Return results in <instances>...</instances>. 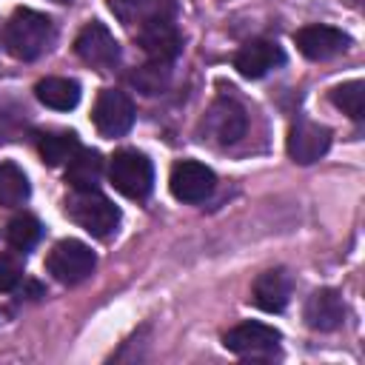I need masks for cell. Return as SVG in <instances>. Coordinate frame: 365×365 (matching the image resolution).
I'll return each instance as SVG.
<instances>
[{
    "mask_svg": "<svg viewBox=\"0 0 365 365\" xmlns=\"http://www.w3.org/2000/svg\"><path fill=\"white\" fill-rule=\"evenodd\" d=\"M3 48L14 60H37L54 40V23L43 11L34 9H14L3 26Z\"/></svg>",
    "mask_w": 365,
    "mask_h": 365,
    "instance_id": "cell-1",
    "label": "cell"
},
{
    "mask_svg": "<svg viewBox=\"0 0 365 365\" xmlns=\"http://www.w3.org/2000/svg\"><path fill=\"white\" fill-rule=\"evenodd\" d=\"M66 214L91 237H108L120 225V208L108 197H103L97 188H88V191L74 188L66 197Z\"/></svg>",
    "mask_w": 365,
    "mask_h": 365,
    "instance_id": "cell-2",
    "label": "cell"
},
{
    "mask_svg": "<svg viewBox=\"0 0 365 365\" xmlns=\"http://www.w3.org/2000/svg\"><path fill=\"white\" fill-rule=\"evenodd\" d=\"M108 180L123 197L145 200L154 188V165L145 154H140L134 148H123L108 163Z\"/></svg>",
    "mask_w": 365,
    "mask_h": 365,
    "instance_id": "cell-3",
    "label": "cell"
},
{
    "mask_svg": "<svg viewBox=\"0 0 365 365\" xmlns=\"http://www.w3.org/2000/svg\"><path fill=\"white\" fill-rule=\"evenodd\" d=\"M94 265H97L94 251L86 242L71 240V237L68 240H60L48 251V257H46V271L57 282H63V285H77V282L88 279L91 271H94Z\"/></svg>",
    "mask_w": 365,
    "mask_h": 365,
    "instance_id": "cell-4",
    "label": "cell"
},
{
    "mask_svg": "<svg viewBox=\"0 0 365 365\" xmlns=\"http://www.w3.org/2000/svg\"><path fill=\"white\" fill-rule=\"evenodd\" d=\"M222 345L242 359H274L279 354V331L262 322H240L225 331Z\"/></svg>",
    "mask_w": 365,
    "mask_h": 365,
    "instance_id": "cell-5",
    "label": "cell"
},
{
    "mask_svg": "<svg viewBox=\"0 0 365 365\" xmlns=\"http://www.w3.org/2000/svg\"><path fill=\"white\" fill-rule=\"evenodd\" d=\"M134 103L117 91V88H103L94 100L91 108V123L103 137H123L134 125Z\"/></svg>",
    "mask_w": 365,
    "mask_h": 365,
    "instance_id": "cell-6",
    "label": "cell"
},
{
    "mask_svg": "<svg viewBox=\"0 0 365 365\" xmlns=\"http://www.w3.org/2000/svg\"><path fill=\"white\" fill-rule=\"evenodd\" d=\"M74 51H77V57L83 63H88L91 68H100V71H108V68H114L120 63V43L97 20L83 26V31L74 40Z\"/></svg>",
    "mask_w": 365,
    "mask_h": 365,
    "instance_id": "cell-7",
    "label": "cell"
},
{
    "mask_svg": "<svg viewBox=\"0 0 365 365\" xmlns=\"http://www.w3.org/2000/svg\"><path fill=\"white\" fill-rule=\"evenodd\" d=\"M214 185H217L214 171L197 160L174 163L171 177H168V188H171L174 200H180V202H202L205 197H211Z\"/></svg>",
    "mask_w": 365,
    "mask_h": 365,
    "instance_id": "cell-8",
    "label": "cell"
},
{
    "mask_svg": "<svg viewBox=\"0 0 365 365\" xmlns=\"http://www.w3.org/2000/svg\"><path fill=\"white\" fill-rule=\"evenodd\" d=\"M288 157L299 165H308V163H317L319 157H325V151L331 148V131L319 123H311V120H297L288 131Z\"/></svg>",
    "mask_w": 365,
    "mask_h": 365,
    "instance_id": "cell-9",
    "label": "cell"
},
{
    "mask_svg": "<svg viewBox=\"0 0 365 365\" xmlns=\"http://www.w3.org/2000/svg\"><path fill=\"white\" fill-rule=\"evenodd\" d=\"M248 128V117H245V108L231 100V97H220L208 114H205V131L211 134L214 143L220 145H231L237 143Z\"/></svg>",
    "mask_w": 365,
    "mask_h": 365,
    "instance_id": "cell-10",
    "label": "cell"
},
{
    "mask_svg": "<svg viewBox=\"0 0 365 365\" xmlns=\"http://www.w3.org/2000/svg\"><path fill=\"white\" fill-rule=\"evenodd\" d=\"M137 46L157 63L165 66L182 51V34L174 20H157L143 29H137Z\"/></svg>",
    "mask_w": 365,
    "mask_h": 365,
    "instance_id": "cell-11",
    "label": "cell"
},
{
    "mask_svg": "<svg viewBox=\"0 0 365 365\" xmlns=\"http://www.w3.org/2000/svg\"><path fill=\"white\" fill-rule=\"evenodd\" d=\"M294 43L297 48L308 57V60H331L336 54H342L348 46H351V37L342 31V29H334V26H305L294 34Z\"/></svg>",
    "mask_w": 365,
    "mask_h": 365,
    "instance_id": "cell-12",
    "label": "cell"
},
{
    "mask_svg": "<svg viewBox=\"0 0 365 365\" xmlns=\"http://www.w3.org/2000/svg\"><path fill=\"white\" fill-rule=\"evenodd\" d=\"M282 63H285V51L274 40H251L234 54V68L248 80H259L268 71L279 68Z\"/></svg>",
    "mask_w": 365,
    "mask_h": 365,
    "instance_id": "cell-13",
    "label": "cell"
},
{
    "mask_svg": "<svg viewBox=\"0 0 365 365\" xmlns=\"http://www.w3.org/2000/svg\"><path fill=\"white\" fill-rule=\"evenodd\" d=\"M111 11L128 29H143L157 20H174L177 3L174 0H111Z\"/></svg>",
    "mask_w": 365,
    "mask_h": 365,
    "instance_id": "cell-14",
    "label": "cell"
},
{
    "mask_svg": "<svg viewBox=\"0 0 365 365\" xmlns=\"http://www.w3.org/2000/svg\"><path fill=\"white\" fill-rule=\"evenodd\" d=\"M302 317H305L308 328H314V331H336L345 322L342 297L334 288H319L308 297Z\"/></svg>",
    "mask_w": 365,
    "mask_h": 365,
    "instance_id": "cell-15",
    "label": "cell"
},
{
    "mask_svg": "<svg viewBox=\"0 0 365 365\" xmlns=\"http://www.w3.org/2000/svg\"><path fill=\"white\" fill-rule=\"evenodd\" d=\"M251 299H254L257 308H262L268 314H279L291 299V277H288V271H282V268L262 271L254 279Z\"/></svg>",
    "mask_w": 365,
    "mask_h": 365,
    "instance_id": "cell-16",
    "label": "cell"
},
{
    "mask_svg": "<svg viewBox=\"0 0 365 365\" xmlns=\"http://www.w3.org/2000/svg\"><path fill=\"white\" fill-rule=\"evenodd\" d=\"M100 177H103V160L91 148H77L74 157L66 163V182L77 191L97 188Z\"/></svg>",
    "mask_w": 365,
    "mask_h": 365,
    "instance_id": "cell-17",
    "label": "cell"
},
{
    "mask_svg": "<svg viewBox=\"0 0 365 365\" xmlns=\"http://www.w3.org/2000/svg\"><path fill=\"white\" fill-rule=\"evenodd\" d=\"M34 94L43 106L54 111H71L80 103V86L77 80H68V77H46L34 86Z\"/></svg>",
    "mask_w": 365,
    "mask_h": 365,
    "instance_id": "cell-18",
    "label": "cell"
},
{
    "mask_svg": "<svg viewBox=\"0 0 365 365\" xmlns=\"http://www.w3.org/2000/svg\"><path fill=\"white\" fill-rule=\"evenodd\" d=\"M77 148H80V140L74 131H48L37 137V151L46 165H66Z\"/></svg>",
    "mask_w": 365,
    "mask_h": 365,
    "instance_id": "cell-19",
    "label": "cell"
},
{
    "mask_svg": "<svg viewBox=\"0 0 365 365\" xmlns=\"http://www.w3.org/2000/svg\"><path fill=\"white\" fill-rule=\"evenodd\" d=\"M31 194V185H29V177L23 174V168L17 163H9L3 160L0 163V205L3 208H14V205H23Z\"/></svg>",
    "mask_w": 365,
    "mask_h": 365,
    "instance_id": "cell-20",
    "label": "cell"
},
{
    "mask_svg": "<svg viewBox=\"0 0 365 365\" xmlns=\"http://www.w3.org/2000/svg\"><path fill=\"white\" fill-rule=\"evenodd\" d=\"M40 237H43V225H40V220L31 217V214H17V217L9 222V228H6V240H9V245L17 248V251L34 248Z\"/></svg>",
    "mask_w": 365,
    "mask_h": 365,
    "instance_id": "cell-21",
    "label": "cell"
},
{
    "mask_svg": "<svg viewBox=\"0 0 365 365\" xmlns=\"http://www.w3.org/2000/svg\"><path fill=\"white\" fill-rule=\"evenodd\" d=\"M331 103L348 114L351 120H362V108H365V86L362 80H351V83H342L331 91Z\"/></svg>",
    "mask_w": 365,
    "mask_h": 365,
    "instance_id": "cell-22",
    "label": "cell"
},
{
    "mask_svg": "<svg viewBox=\"0 0 365 365\" xmlns=\"http://www.w3.org/2000/svg\"><path fill=\"white\" fill-rule=\"evenodd\" d=\"M20 279H23V262L14 254H0V294L17 288Z\"/></svg>",
    "mask_w": 365,
    "mask_h": 365,
    "instance_id": "cell-23",
    "label": "cell"
},
{
    "mask_svg": "<svg viewBox=\"0 0 365 365\" xmlns=\"http://www.w3.org/2000/svg\"><path fill=\"white\" fill-rule=\"evenodd\" d=\"M54 3H71V0H54Z\"/></svg>",
    "mask_w": 365,
    "mask_h": 365,
    "instance_id": "cell-24",
    "label": "cell"
},
{
    "mask_svg": "<svg viewBox=\"0 0 365 365\" xmlns=\"http://www.w3.org/2000/svg\"><path fill=\"white\" fill-rule=\"evenodd\" d=\"M351 3H359V0H351Z\"/></svg>",
    "mask_w": 365,
    "mask_h": 365,
    "instance_id": "cell-25",
    "label": "cell"
}]
</instances>
